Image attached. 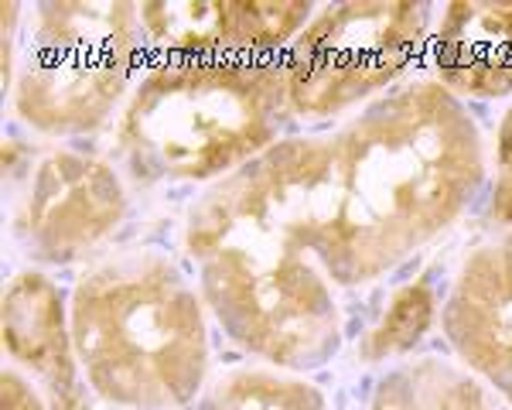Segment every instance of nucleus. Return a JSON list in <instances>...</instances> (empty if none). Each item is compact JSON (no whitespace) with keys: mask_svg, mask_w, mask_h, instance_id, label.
Masks as SVG:
<instances>
[{"mask_svg":"<svg viewBox=\"0 0 512 410\" xmlns=\"http://www.w3.org/2000/svg\"><path fill=\"white\" fill-rule=\"evenodd\" d=\"M89 393L117 410H185L212 383L209 308L161 246L96 257L69 294Z\"/></svg>","mask_w":512,"mask_h":410,"instance_id":"obj_2","label":"nucleus"},{"mask_svg":"<svg viewBox=\"0 0 512 410\" xmlns=\"http://www.w3.org/2000/svg\"><path fill=\"white\" fill-rule=\"evenodd\" d=\"M130 212L127 178L113 161L48 147L11 199V246L28 264L69 267L110 240Z\"/></svg>","mask_w":512,"mask_h":410,"instance_id":"obj_6","label":"nucleus"},{"mask_svg":"<svg viewBox=\"0 0 512 410\" xmlns=\"http://www.w3.org/2000/svg\"><path fill=\"white\" fill-rule=\"evenodd\" d=\"M4 410H48L35 383L14 366L4 369Z\"/></svg>","mask_w":512,"mask_h":410,"instance_id":"obj_15","label":"nucleus"},{"mask_svg":"<svg viewBox=\"0 0 512 410\" xmlns=\"http://www.w3.org/2000/svg\"><path fill=\"white\" fill-rule=\"evenodd\" d=\"M7 4L11 106L45 137H82L120 117L151 65L137 4Z\"/></svg>","mask_w":512,"mask_h":410,"instance_id":"obj_4","label":"nucleus"},{"mask_svg":"<svg viewBox=\"0 0 512 410\" xmlns=\"http://www.w3.org/2000/svg\"><path fill=\"white\" fill-rule=\"evenodd\" d=\"M185 410H332L325 390L308 376L270 366H236L216 373Z\"/></svg>","mask_w":512,"mask_h":410,"instance_id":"obj_12","label":"nucleus"},{"mask_svg":"<svg viewBox=\"0 0 512 410\" xmlns=\"http://www.w3.org/2000/svg\"><path fill=\"white\" fill-rule=\"evenodd\" d=\"M427 38V65L448 93L465 100L512 96V4H444Z\"/></svg>","mask_w":512,"mask_h":410,"instance_id":"obj_10","label":"nucleus"},{"mask_svg":"<svg viewBox=\"0 0 512 410\" xmlns=\"http://www.w3.org/2000/svg\"><path fill=\"white\" fill-rule=\"evenodd\" d=\"M437 294L427 281L403 284L383 308V318L369 328L362 339V359L366 363H396L407 359L420 346L424 332L437 315Z\"/></svg>","mask_w":512,"mask_h":410,"instance_id":"obj_13","label":"nucleus"},{"mask_svg":"<svg viewBox=\"0 0 512 410\" xmlns=\"http://www.w3.org/2000/svg\"><path fill=\"white\" fill-rule=\"evenodd\" d=\"M355 410H509L468 369L441 356H407L379 369Z\"/></svg>","mask_w":512,"mask_h":410,"instance_id":"obj_11","label":"nucleus"},{"mask_svg":"<svg viewBox=\"0 0 512 410\" xmlns=\"http://www.w3.org/2000/svg\"><path fill=\"white\" fill-rule=\"evenodd\" d=\"M489 185L472 110L434 76H410L202 188L181 246L222 335L260 366L311 376L345 346V294L441 240Z\"/></svg>","mask_w":512,"mask_h":410,"instance_id":"obj_1","label":"nucleus"},{"mask_svg":"<svg viewBox=\"0 0 512 410\" xmlns=\"http://www.w3.org/2000/svg\"><path fill=\"white\" fill-rule=\"evenodd\" d=\"M437 322L454 363L512 410V226L468 246Z\"/></svg>","mask_w":512,"mask_h":410,"instance_id":"obj_7","label":"nucleus"},{"mask_svg":"<svg viewBox=\"0 0 512 410\" xmlns=\"http://www.w3.org/2000/svg\"><path fill=\"white\" fill-rule=\"evenodd\" d=\"M4 349L48 410H89V383L82 376L69 328V305L45 270L24 267L4 291Z\"/></svg>","mask_w":512,"mask_h":410,"instance_id":"obj_9","label":"nucleus"},{"mask_svg":"<svg viewBox=\"0 0 512 410\" xmlns=\"http://www.w3.org/2000/svg\"><path fill=\"white\" fill-rule=\"evenodd\" d=\"M284 55L274 59H151L117 117L127 182L216 185L284 141Z\"/></svg>","mask_w":512,"mask_h":410,"instance_id":"obj_3","label":"nucleus"},{"mask_svg":"<svg viewBox=\"0 0 512 410\" xmlns=\"http://www.w3.org/2000/svg\"><path fill=\"white\" fill-rule=\"evenodd\" d=\"M434 4H325L284 52L287 106L315 130L349 120L427 59Z\"/></svg>","mask_w":512,"mask_h":410,"instance_id":"obj_5","label":"nucleus"},{"mask_svg":"<svg viewBox=\"0 0 512 410\" xmlns=\"http://www.w3.org/2000/svg\"><path fill=\"white\" fill-rule=\"evenodd\" d=\"M485 212L499 229L512 226V103L502 113L499 134L492 144V185L489 199H485Z\"/></svg>","mask_w":512,"mask_h":410,"instance_id":"obj_14","label":"nucleus"},{"mask_svg":"<svg viewBox=\"0 0 512 410\" xmlns=\"http://www.w3.org/2000/svg\"><path fill=\"white\" fill-rule=\"evenodd\" d=\"M151 59H274L291 48L315 4H137Z\"/></svg>","mask_w":512,"mask_h":410,"instance_id":"obj_8","label":"nucleus"}]
</instances>
